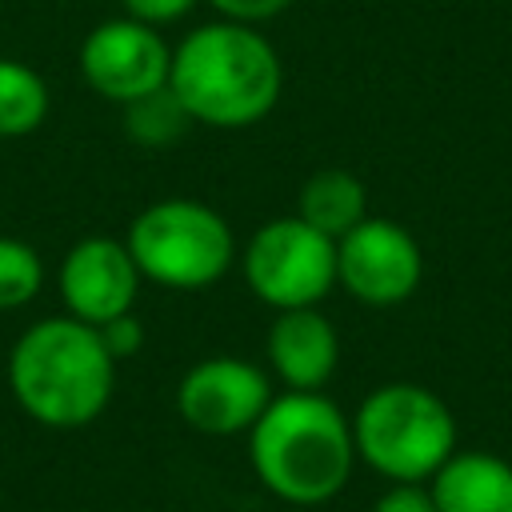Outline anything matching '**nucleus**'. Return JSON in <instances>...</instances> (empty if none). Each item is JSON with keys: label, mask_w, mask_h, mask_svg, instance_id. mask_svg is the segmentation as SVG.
I'll list each match as a JSON object with an SVG mask.
<instances>
[{"label": "nucleus", "mask_w": 512, "mask_h": 512, "mask_svg": "<svg viewBox=\"0 0 512 512\" xmlns=\"http://www.w3.org/2000/svg\"><path fill=\"white\" fill-rule=\"evenodd\" d=\"M352 444L356 460L392 484H420L456 452V420L436 392L420 384H384L360 400Z\"/></svg>", "instance_id": "obj_4"}, {"label": "nucleus", "mask_w": 512, "mask_h": 512, "mask_svg": "<svg viewBox=\"0 0 512 512\" xmlns=\"http://www.w3.org/2000/svg\"><path fill=\"white\" fill-rule=\"evenodd\" d=\"M168 72H172L168 40L160 36V28H148L132 16H112L96 24L80 44L84 84L120 108L164 88Z\"/></svg>", "instance_id": "obj_7"}, {"label": "nucleus", "mask_w": 512, "mask_h": 512, "mask_svg": "<svg viewBox=\"0 0 512 512\" xmlns=\"http://www.w3.org/2000/svg\"><path fill=\"white\" fill-rule=\"evenodd\" d=\"M44 284L40 252L16 236H0V312L24 308Z\"/></svg>", "instance_id": "obj_16"}, {"label": "nucleus", "mask_w": 512, "mask_h": 512, "mask_svg": "<svg viewBox=\"0 0 512 512\" xmlns=\"http://www.w3.org/2000/svg\"><path fill=\"white\" fill-rule=\"evenodd\" d=\"M272 400V380L244 356H208L176 384V412L192 432L236 436L248 432Z\"/></svg>", "instance_id": "obj_9"}, {"label": "nucleus", "mask_w": 512, "mask_h": 512, "mask_svg": "<svg viewBox=\"0 0 512 512\" xmlns=\"http://www.w3.org/2000/svg\"><path fill=\"white\" fill-rule=\"evenodd\" d=\"M100 340H104V348L112 352V360L120 364L124 356H136V352L144 348V324H140L132 312H124V316L100 324Z\"/></svg>", "instance_id": "obj_17"}, {"label": "nucleus", "mask_w": 512, "mask_h": 512, "mask_svg": "<svg viewBox=\"0 0 512 512\" xmlns=\"http://www.w3.org/2000/svg\"><path fill=\"white\" fill-rule=\"evenodd\" d=\"M428 492L436 512H512V464L492 452H452Z\"/></svg>", "instance_id": "obj_12"}, {"label": "nucleus", "mask_w": 512, "mask_h": 512, "mask_svg": "<svg viewBox=\"0 0 512 512\" xmlns=\"http://www.w3.org/2000/svg\"><path fill=\"white\" fill-rule=\"evenodd\" d=\"M188 124H192V116L184 112V104L172 96L168 84L124 104V132L144 148H164V144L180 140Z\"/></svg>", "instance_id": "obj_15"}, {"label": "nucleus", "mask_w": 512, "mask_h": 512, "mask_svg": "<svg viewBox=\"0 0 512 512\" xmlns=\"http://www.w3.org/2000/svg\"><path fill=\"white\" fill-rule=\"evenodd\" d=\"M124 244L144 280L176 292H200L236 264L228 220L188 196H168L140 208L128 224Z\"/></svg>", "instance_id": "obj_5"}, {"label": "nucleus", "mask_w": 512, "mask_h": 512, "mask_svg": "<svg viewBox=\"0 0 512 512\" xmlns=\"http://www.w3.org/2000/svg\"><path fill=\"white\" fill-rule=\"evenodd\" d=\"M216 12H220V20H240V24H264V20H272V16H280L292 0H208Z\"/></svg>", "instance_id": "obj_19"}, {"label": "nucleus", "mask_w": 512, "mask_h": 512, "mask_svg": "<svg viewBox=\"0 0 512 512\" xmlns=\"http://www.w3.org/2000/svg\"><path fill=\"white\" fill-rule=\"evenodd\" d=\"M424 272L420 244L408 228L384 216H364L348 236L336 240V284L360 304L388 308L416 292Z\"/></svg>", "instance_id": "obj_8"}, {"label": "nucleus", "mask_w": 512, "mask_h": 512, "mask_svg": "<svg viewBox=\"0 0 512 512\" xmlns=\"http://www.w3.org/2000/svg\"><path fill=\"white\" fill-rule=\"evenodd\" d=\"M120 4H124V16H132V20L148 24V28L176 24L196 8V0H120Z\"/></svg>", "instance_id": "obj_18"}, {"label": "nucleus", "mask_w": 512, "mask_h": 512, "mask_svg": "<svg viewBox=\"0 0 512 512\" xmlns=\"http://www.w3.org/2000/svg\"><path fill=\"white\" fill-rule=\"evenodd\" d=\"M8 388L24 416L44 428L92 424L116 388V360L100 328L76 316H44L28 324L8 352Z\"/></svg>", "instance_id": "obj_3"}, {"label": "nucleus", "mask_w": 512, "mask_h": 512, "mask_svg": "<svg viewBox=\"0 0 512 512\" xmlns=\"http://www.w3.org/2000/svg\"><path fill=\"white\" fill-rule=\"evenodd\" d=\"M268 364L288 392H320L340 364V336L320 308H284L268 328Z\"/></svg>", "instance_id": "obj_11"}, {"label": "nucleus", "mask_w": 512, "mask_h": 512, "mask_svg": "<svg viewBox=\"0 0 512 512\" xmlns=\"http://www.w3.org/2000/svg\"><path fill=\"white\" fill-rule=\"evenodd\" d=\"M248 460L260 484L296 508L328 504L352 476V420L324 392H280L248 428Z\"/></svg>", "instance_id": "obj_2"}, {"label": "nucleus", "mask_w": 512, "mask_h": 512, "mask_svg": "<svg viewBox=\"0 0 512 512\" xmlns=\"http://www.w3.org/2000/svg\"><path fill=\"white\" fill-rule=\"evenodd\" d=\"M140 268L128 252L124 240L116 236H84L76 240L56 272L60 300L68 316L100 328L124 312H132L136 292H140Z\"/></svg>", "instance_id": "obj_10"}, {"label": "nucleus", "mask_w": 512, "mask_h": 512, "mask_svg": "<svg viewBox=\"0 0 512 512\" xmlns=\"http://www.w3.org/2000/svg\"><path fill=\"white\" fill-rule=\"evenodd\" d=\"M372 512H436V504H432V492L420 484H392L372 504Z\"/></svg>", "instance_id": "obj_20"}, {"label": "nucleus", "mask_w": 512, "mask_h": 512, "mask_svg": "<svg viewBox=\"0 0 512 512\" xmlns=\"http://www.w3.org/2000/svg\"><path fill=\"white\" fill-rule=\"evenodd\" d=\"M48 116V84L24 60L0 56V136H32Z\"/></svg>", "instance_id": "obj_14"}, {"label": "nucleus", "mask_w": 512, "mask_h": 512, "mask_svg": "<svg viewBox=\"0 0 512 512\" xmlns=\"http://www.w3.org/2000/svg\"><path fill=\"white\" fill-rule=\"evenodd\" d=\"M296 216L304 224H312L316 232H324L328 240H340L368 216V192L352 172L320 168L304 180L300 200H296Z\"/></svg>", "instance_id": "obj_13"}, {"label": "nucleus", "mask_w": 512, "mask_h": 512, "mask_svg": "<svg viewBox=\"0 0 512 512\" xmlns=\"http://www.w3.org/2000/svg\"><path fill=\"white\" fill-rule=\"evenodd\" d=\"M172 96L192 124L248 128L264 120L284 92V64L256 24H200L172 48Z\"/></svg>", "instance_id": "obj_1"}, {"label": "nucleus", "mask_w": 512, "mask_h": 512, "mask_svg": "<svg viewBox=\"0 0 512 512\" xmlns=\"http://www.w3.org/2000/svg\"><path fill=\"white\" fill-rule=\"evenodd\" d=\"M240 272L256 300L268 308H316L336 288V240L300 216H276L244 244Z\"/></svg>", "instance_id": "obj_6"}]
</instances>
